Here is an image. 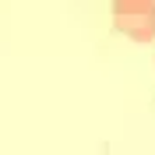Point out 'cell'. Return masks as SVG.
<instances>
[{"mask_svg": "<svg viewBox=\"0 0 155 155\" xmlns=\"http://www.w3.org/2000/svg\"><path fill=\"white\" fill-rule=\"evenodd\" d=\"M113 25L120 35L134 39V42H152L155 39V0H116Z\"/></svg>", "mask_w": 155, "mask_h": 155, "instance_id": "obj_1", "label": "cell"}]
</instances>
